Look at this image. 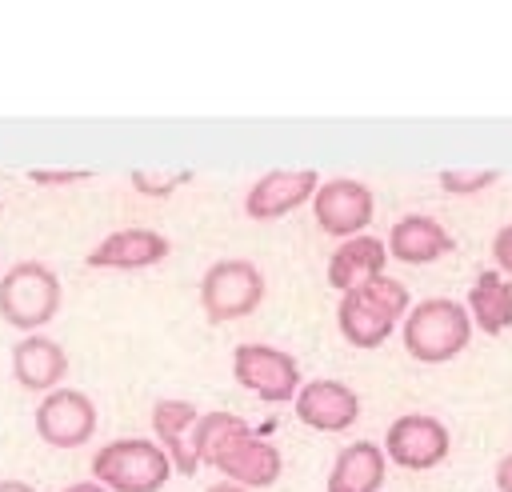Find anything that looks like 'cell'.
Listing matches in <instances>:
<instances>
[{
	"instance_id": "6da1fadb",
	"label": "cell",
	"mask_w": 512,
	"mask_h": 492,
	"mask_svg": "<svg viewBox=\"0 0 512 492\" xmlns=\"http://www.w3.org/2000/svg\"><path fill=\"white\" fill-rule=\"evenodd\" d=\"M192 452H196V464H208L232 484L252 488V492L272 488L284 468L280 448L256 436L248 420H240L236 412H200L192 428Z\"/></svg>"
},
{
	"instance_id": "7a4b0ae2",
	"label": "cell",
	"mask_w": 512,
	"mask_h": 492,
	"mask_svg": "<svg viewBox=\"0 0 512 492\" xmlns=\"http://www.w3.org/2000/svg\"><path fill=\"white\" fill-rule=\"evenodd\" d=\"M408 288L400 280H392L388 272L344 292L340 304H336V324H340V336L356 348H380L392 328L408 316Z\"/></svg>"
},
{
	"instance_id": "3957f363",
	"label": "cell",
	"mask_w": 512,
	"mask_h": 492,
	"mask_svg": "<svg viewBox=\"0 0 512 492\" xmlns=\"http://www.w3.org/2000/svg\"><path fill=\"white\" fill-rule=\"evenodd\" d=\"M472 340V316L448 296H428L404 316V348L420 364H448Z\"/></svg>"
},
{
	"instance_id": "277c9868",
	"label": "cell",
	"mask_w": 512,
	"mask_h": 492,
	"mask_svg": "<svg viewBox=\"0 0 512 492\" xmlns=\"http://www.w3.org/2000/svg\"><path fill=\"white\" fill-rule=\"evenodd\" d=\"M172 476V460L156 440L144 436H124L92 456V480L104 484L108 492H160Z\"/></svg>"
},
{
	"instance_id": "5b68a950",
	"label": "cell",
	"mask_w": 512,
	"mask_h": 492,
	"mask_svg": "<svg viewBox=\"0 0 512 492\" xmlns=\"http://www.w3.org/2000/svg\"><path fill=\"white\" fill-rule=\"evenodd\" d=\"M60 312V276L44 260H20L0 276V316L20 332H40Z\"/></svg>"
},
{
	"instance_id": "8992f818",
	"label": "cell",
	"mask_w": 512,
	"mask_h": 492,
	"mask_svg": "<svg viewBox=\"0 0 512 492\" xmlns=\"http://www.w3.org/2000/svg\"><path fill=\"white\" fill-rule=\"evenodd\" d=\"M264 300V272L252 260H216L200 276V308L212 324H228L240 316H252Z\"/></svg>"
},
{
	"instance_id": "52a82bcc",
	"label": "cell",
	"mask_w": 512,
	"mask_h": 492,
	"mask_svg": "<svg viewBox=\"0 0 512 492\" xmlns=\"http://www.w3.org/2000/svg\"><path fill=\"white\" fill-rule=\"evenodd\" d=\"M232 376L240 388L260 396L264 404H288L300 392V364L292 352L272 344H236L232 348Z\"/></svg>"
},
{
	"instance_id": "ba28073f",
	"label": "cell",
	"mask_w": 512,
	"mask_h": 492,
	"mask_svg": "<svg viewBox=\"0 0 512 492\" xmlns=\"http://www.w3.org/2000/svg\"><path fill=\"white\" fill-rule=\"evenodd\" d=\"M384 456L396 464V468H408V472H424V468H436L448 460V448H452V436L444 428V420L428 416V412H404L388 424L384 432Z\"/></svg>"
},
{
	"instance_id": "9c48e42d",
	"label": "cell",
	"mask_w": 512,
	"mask_h": 492,
	"mask_svg": "<svg viewBox=\"0 0 512 492\" xmlns=\"http://www.w3.org/2000/svg\"><path fill=\"white\" fill-rule=\"evenodd\" d=\"M32 424H36V436L52 448H80L96 432V404L88 392L60 384L48 396H40Z\"/></svg>"
},
{
	"instance_id": "30bf717a",
	"label": "cell",
	"mask_w": 512,
	"mask_h": 492,
	"mask_svg": "<svg viewBox=\"0 0 512 492\" xmlns=\"http://www.w3.org/2000/svg\"><path fill=\"white\" fill-rule=\"evenodd\" d=\"M376 212V196L368 184L352 180V176H336V180H320L316 196H312V216L328 236L352 240L364 236V228L372 224Z\"/></svg>"
},
{
	"instance_id": "8fae6325",
	"label": "cell",
	"mask_w": 512,
	"mask_h": 492,
	"mask_svg": "<svg viewBox=\"0 0 512 492\" xmlns=\"http://www.w3.org/2000/svg\"><path fill=\"white\" fill-rule=\"evenodd\" d=\"M320 188L316 168H272L264 172L248 196H244V212L252 220H280L288 212H296L300 204H308Z\"/></svg>"
},
{
	"instance_id": "7c38bea8",
	"label": "cell",
	"mask_w": 512,
	"mask_h": 492,
	"mask_svg": "<svg viewBox=\"0 0 512 492\" xmlns=\"http://www.w3.org/2000/svg\"><path fill=\"white\" fill-rule=\"evenodd\" d=\"M168 252H172V240L156 228H116L84 256V264L112 268V272H140V268L168 260Z\"/></svg>"
},
{
	"instance_id": "4fadbf2b",
	"label": "cell",
	"mask_w": 512,
	"mask_h": 492,
	"mask_svg": "<svg viewBox=\"0 0 512 492\" xmlns=\"http://www.w3.org/2000/svg\"><path fill=\"white\" fill-rule=\"evenodd\" d=\"M292 404L296 420L316 432H344L360 416V396L344 380H304Z\"/></svg>"
},
{
	"instance_id": "5bb4252c",
	"label": "cell",
	"mask_w": 512,
	"mask_h": 492,
	"mask_svg": "<svg viewBox=\"0 0 512 492\" xmlns=\"http://www.w3.org/2000/svg\"><path fill=\"white\" fill-rule=\"evenodd\" d=\"M200 420V408L188 404V400H156L152 404V432H156V444L164 448V456L172 460V472L180 476H192L200 464H196V452H192V428Z\"/></svg>"
},
{
	"instance_id": "9a60e30c",
	"label": "cell",
	"mask_w": 512,
	"mask_h": 492,
	"mask_svg": "<svg viewBox=\"0 0 512 492\" xmlns=\"http://www.w3.org/2000/svg\"><path fill=\"white\" fill-rule=\"evenodd\" d=\"M12 376L20 388L28 392H40L48 396L52 388H60V380L68 376V352L52 340V336H24L16 348H12Z\"/></svg>"
},
{
	"instance_id": "2e32d148",
	"label": "cell",
	"mask_w": 512,
	"mask_h": 492,
	"mask_svg": "<svg viewBox=\"0 0 512 492\" xmlns=\"http://www.w3.org/2000/svg\"><path fill=\"white\" fill-rule=\"evenodd\" d=\"M384 244H388V256L400 260V264H432V260H440L444 252L456 248L452 232H448L440 220L420 216V212L400 216V220L392 224V232H388Z\"/></svg>"
},
{
	"instance_id": "e0dca14e",
	"label": "cell",
	"mask_w": 512,
	"mask_h": 492,
	"mask_svg": "<svg viewBox=\"0 0 512 492\" xmlns=\"http://www.w3.org/2000/svg\"><path fill=\"white\" fill-rule=\"evenodd\" d=\"M384 264H388V244L376 240V236H352V240H340V248L328 256V284L344 296L376 276H384Z\"/></svg>"
},
{
	"instance_id": "ac0fdd59",
	"label": "cell",
	"mask_w": 512,
	"mask_h": 492,
	"mask_svg": "<svg viewBox=\"0 0 512 492\" xmlns=\"http://www.w3.org/2000/svg\"><path fill=\"white\" fill-rule=\"evenodd\" d=\"M388 472V456L372 440H356L336 452L324 492H380Z\"/></svg>"
},
{
	"instance_id": "d6986e66",
	"label": "cell",
	"mask_w": 512,
	"mask_h": 492,
	"mask_svg": "<svg viewBox=\"0 0 512 492\" xmlns=\"http://www.w3.org/2000/svg\"><path fill=\"white\" fill-rule=\"evenodd\" d=\"M468 316L480 332L504 336L512 328V280L504 272H480L468 288Z\"/></svg>"
},
{
	"instance_id": "ffe728a7",
	"label": "cell",
	"mask_w": 512,
	"mask_h": 492,
	"mask_svg": "<svg viewBox=\"0 0 512 492\" xmlns=\"http://www.w3.org/2000/svg\"><path fill=\"white\" fill-rule=\"evenodd\" d=\"M192 180V172L188 168H180V172H152V168H136L132 172V188L140 192V196H172L180 184H188Z\"/></svg>"
},
{
	"instance_id": "44dd1931",
	"label": "cell",
	"mask_w": 512,
	"mask_h": 492,
	"mask_svg": "<svg viewBox=\"0 0 512 492\" xmlns=\"http://www.w3.org/2000/svg\"><path fill=\"white\" fill-rule=\"evenodd\" d=\"M496 176H500L496 168H444V172H440V188L452 192V196H456V192L464 196V192H480V188H488Z\"/></svg>"
},
{
	"instance_id": "7402d4cb",
	"label": "cell",
	"mask_w": 512,
	"mask_h": 492,
	"mask_svg": "<svg viewBox=\"0 0 512 492\" xmlns=\"http://www.w3.org/2000/svg\"><path fill=\"white\" fill-rule=\"evenodd\" d=\"M88 176H92L88 168H28V180L52 184V188H60V184H80V180H88Z\"/></svg>"
},
{
	"instance_id": "603a6c76",
	"label": "cell",
	"mask_w": 512,
	"mask_h": 492,
	"mask_svg": "<svg viewBox=\"0 0 512 492\" xmlns=\"http://www.w3.org/2000/svg\"><path fill=\"white\" fill-rule=\"evenodd\" d=\"M492 260H496V268H500L504 276H512V220L496 232V240H492Z\"/></svg>"
},
{
	"instance_id": "cb8c5ba5",
	"label": "cell",
	"mask_w": 512,
	"mask_h": 492,
	"mask_svg": "<svg viewBox=\"0 0 512 492\" xmlns=\"http://www.w3.org/2000/svg\"><path fill=\"white\" fill-rule=\"evenodd\" d=\"M496 488L500 492H512V452L500 456V464H496Z\"/></svg>"
},
{
	"instance_id": "d4e9b609",
	"label": "cell",
	"mask_w": 512,
	"mask_h": 492,
	"mask_svg": "<svg viewBox=\"0 0 512 492\" xmlns=\"http://www.w3.org/2000/svg\"><path fill=\"white\" fill-rule=\"evenodd\" d=\"M60 492H108V488H104V484H96V480H76V484L60 488Z\"/></svg>"
},
{
	"instance_id": "484cf974",
	"label": "cell",
	"mask_w": 512,
	"mask_h": 492,
	"mask_svg": "<svg viewBox=\"0 0 512 492\" xmlns=\"http://www.w3.org/2000/svg\"><path fill=\"white\" fill-rule=\"evenodd\" d=\"M204 492H252V488H240V484H232V480H216V484H208Z\"/></svg>"
},
{
	"instance_id": "4316f807",
	"label": "cell",
	"mask_w": 512,
	"mask_h": 492,
	"mask_svg": "<svg viewBox=\"0 0 512 492\" xmlns=\"http://www.w3.org/2000/svg\"><path fill=\"white\" fill-rule=\"evenodd\" d=\"M0 492H36L28 480H0Z\"/></svg>"
}]
</instances>
